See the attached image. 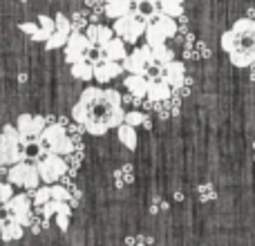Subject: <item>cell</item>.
Listing matches in <instances>:
<instances>
[{
    "label": "cell",
    "mask_w": 255,
    "mask_h": 246,
    "mask_svg": "<svg viewBox=\"0 0 255 246\" xmlns=\"http://www.w3.org/2000/svg\"><path fill=\"white\" fill-rule=\"evenodd\" d=\"M83 125H81V123H67V136H70L72 141H74V143H81V141H83Z\"/></svg>",
    "instance_id": "cell-36"
},
{
    "label": "cell",
    "mask_w": 255,
    "mask_h": 246,
    "mask_svg": "<svg viewBox=\"0 0 255 246\" xmlns=\"http://www.w3.org/2000/svg\"><path fill=\"white\" fill-rule=\"evenodd\" d=\"M172 92H175L177 97L181 99V101H184V99H188L190 94H193V79H190V76H186V81H184V83H181L179 88H175V90H172Z\"/></svg>",
    "instance_id": "cell-38"
},
{
    "label": "cell",
    "mask_w": 255,
    "mask_h": 246,
    "mask_svg": "<svg viewBox=\"0 0 255 246\" xmlns=\"http://www.w3.org/2000/svg\"><path fill=\"white\" fill-rule=\"evenodd\" d=\"M90 22H92V18H90V11H88V9H81V11H76L74 16H72V27H74V31L88 29Z\"/></svg>",
    "instance_id": "cell-31"
},
{
    "label": "cell",
    "mask_w": 255,
    "mask_h": 246,
    "mask_svg": "<svg viewBox=\"0 0 255 246\" xmlns=\"http://www.w3.org/2000/svg\"><path fill=\"white\" fill-rule=\"evenodd\" d=\"M52 199H58V202H67L70 204V193L63 184H52Z\"/></svg>",
    "instance_id": "cell-40"
},
{
    "label": "cell",
    "mask_w": 255,
    "mask_h": 246,
    "mask_svg": "<svg viewBox=\"0 0 255 246\" xmlns=\"http://www.w3.org/2000/svg\"><path fill=\"white\" fill-rule=\"evenodd\" d=\"M54 217H56V224H58V229H61L63 231V233H65V231L67 229H70V217H72V206H70V204H63V206H61V211H58L56 213V215H54Z\"/></svg>",
    "instance_id": "cell-30"
},
{
    "label": "cell",
    "mask_w": 255,
    "mask_h": 246,
    "mask_svg": "<svg viewBox=\"0 0 255 246\" xmlns=\"http://www.w3.org/2000/svg\"><path fill=\"white\" fill-rule=\"evenodd\" d=\"M251 150H253V159H255V141L251 143Z\"/></svg>",
    "instance_id": "cell-43"
},
{
    "label": "cell",
    "mask_w": 255,
    "mask_h": 246,
    "mask_svg": "<svg viewBox=\"0 0 255 246\" xmlns=\"http://www.w3.org/2000/svg\"><path fill=\"white\" fill-rule=\"evenodd\" d=\"M36 168H38L40 181L52 186V184H58L61 177L67 172V161H65V157H61V154L47 152L45 157H40L38 161H36Z\"/></svg>",
    "instance_id": "cell-8"
},
{
    "label": "cell",
    "mask_w": 255,
    "mask_h": 246,
    "mask_svg": "<svg viewBox=\"0 0 255 246\" xmlns=\"http://www.w3.org/2000/svg\"><path fill=\"white\" fill-rule=\"evenodd\" d=\"M13 197V186L9 181H0V208H4V204Z\"/></svg>",
    "instance_id": "cell-39"
},
{
    "label": "cell",
    "mask_w": 255,
    "mask_h": 246,
    "mask_svg": "<svg viewBox=\"0 0 255 246\" xmlns=\"http://www.w3.org/2000/svg\"><path fill=\"white\" fill-rule=\"evenodd\" d=\"M103 56L108 58V61H117V63H121L124 58L128 56V52H126V43L121 38H110L106 45H103Z\"/></svg>",
    "instance_id": "cell-19"
},
{
    "label": "cell",
    "mask_w": 255,
    "mask_h": 246,
    "mask_svg": "<svg viewBox=\"0 0 255 246\" xmlns=\"http://www.w3.org/2000/svg\"><path fill=\"white\" fill-rule=\"evenodd\" d=\"M92 49H94V45L90 43V38L83 31H72L65 43V61L70 63V65H74V63H79V61H85Z\"/></svg>",
    "instance_id": "cell-11"
},
{
    "label": "cell",
    "mask_w": 255,
    "mask_h": 246,
    "mask_svg": "<svg viewBox=\"0 0 255 246\" xmlns=\"http://www.w3.org/2000/svg\"><path fill=\"white\" fill-rule=\"evenodd\" d=\"M222 49L229 54L235 67H249L255 63V20L240 18L229 31L222 34Z\"/></svg>",
    "instance_id": "cell-2"
},
{
    "label": "cell",
    "mask_w": 255,
    "mask_h": 246,
    "mask_svg": "<svg viewBox=\"0 0 255 246\" xmlns=\"http://www.w3.org/2000/svg\"><path fill=\"white\" fill-rule=\"evenodd\" d=\"M29 193V197H31V204H34L36 208H40L43 204H47L49 199H52V186H38L36 190H27Z\"/></svg>",
    "instance_id": "cell-26"
},
{
    "label": "cell",
    "mask_w": 255,
    "mask_h": 246,
    "mask_svg": "<svg viewBox=\"0 0 255 246\" xmlns=\"http://www.w3.org/2000/svg\"><path fill=\"white\" fill-rule=\"evenodd\" d=\"M72 119L83 125V130L92 136L106 134L112 127H119L126 119L124 97L117 90L85 88L79 101L72 108Z\"/></svg>",
    "instance_id": "cell-1"
},
{
    "label": "cell",
    "mask_w": 255,
    "mask_h": 246,
    "mask_svg": "<svg viewBox=\"0 0 255 246\" xmlns=\"http://www.w3.org/2000/svg\"><path fill=\"white\" fill-rule=\"evenodd\" d=\"M159 76H161V79L166 81L172 90H175L186 81V67H184V63L181 61H172V63H168V65L159 67Z\"/></svg>",
    "instance_id": "cell-14"
},
{
    "label": "cell",
    "mask_w": 255,
    "mask_h": 246,
    "mask_svg": "<svg viewBox=\"0 0 255 246\" xmlns=\"http://www.w3.org/2000/svg\"><path fill=\"white\" fill-rule=\"evenodd\" d=\"M38 25H40V29H43V34H45V40H47L49 36L56 31V22H54L49 16H45V13H43V16H38Z\"/></svg>",
    "instance_id": "cell-35"
},
{
    "label": "cell",
    "mask_w": 255,
    "mask_h": 246,
    "mask_svg": "<svg viewBox=\"0 0 255 246\" xmlns=\"http://www.w3.org/2000/svg\"><path fill=\"white\" fill-rule=\"evenodd\" d=\"M197 195H199V202H213V199H217V188L211 181H204V184L197 186Z\"/></svg>",
    "instance_id": "cell-32"
},
{
    "label": "cell",
    "mask_w": 255,
    "mask_h": 246,
    "mask_svg": "<svg viewBox=\"0 0 255 246\" xmlns=\"http://www.w3.org/2000/svg\"><path fill=\"white\" fill-rule=\"evenodd\" d=\"M134 9V0H106V16L117 20Z\"/></svg>",
    "instance_id": "cell-18"
},
{
    "label": "cell",
    "mask_w": 255,
    "mask_h": 246,
    "mask_svg": "<svg viewBox=\"0 0 255 246\" xmlns=\"http://www.w3.org/2000/svg\"><path fill=\"white\" fill-rule=\"evenodd\" d=\"M7 172H9L7 166H0V181H2V177H7Z\"/></svg>",
    "instance_id": "cell-41"
},
{
    "label": "cell",
    "mask_w": 255,
    "mask_h": 246,
    "mask_svg": "<svg viewBox=\"0 0 255 246\" xmlns=\"http://www.w3.org/2000/svg\"><path fill=\"white\" fill-rule=\"evenodd\" d=\"M31 141H25L20 136L16 125H4L0 132V166H13V163L27 161V145Z\"/></svg>",
    "instance_id": "cell-3"
},
{
    "label": "cell",
    "mask_w": 255,
    "mask_h": 246,
    "mask_svg": "<svg viewBox=\"0 0 255 246\" xmlns=\"http://www.w3.org/2000/svg\"><path fill=\"white\" fill-rule=\"evenodd\" d=\"M85 36L90 38V43H92L94 47H103L110 38H115V29H112V27L101 25V22H90Z\"/></svg>",
    "instance_id": "cell-15"
},
{
    "label": "cell",
    "mask_w": 255,
    "mask_h": 246,
    "mask_svg": "<svg viewBox=\"0 0 255 246\" xmlns=\"http://www.w3.org/2000/svg\"><path fill=\"white\" fill-rule=\"evenodd\" d=\"M168 208H170V204H168L163 197H152L150 199V213H152V215H161V213H166Z\"/></svg>",
    "instance_id": "cell-37"
},
{
    "label": "cell",
    "mask_w": 255,
    "mask_h": 246,
    "mask_svg": "<svg viewBox=\"0 0 255 246\" xmlns=\"http://www.w3.org/2000/svg\"><path fill=\"white\" fill-rule=\"evenodd\" d=\"M148 83L150 81L145 74H128L124 81L126 90L130 94H134V97H145V94H148Z\"/></svg>",
    "instance_id": "cell-17"
},
{
    "label": "cell",
    "mask_w": 255,
    "mask_h": 246,
    "mask_svg": "<svg viewBox=\"0 0 255 246\" xmlns=\"http://www.w3.org/2000/svg\"><path fill=\"white\" fill-rule=\"evenodd\" d=\"M124 246H154V240L150 235H130L126 238Z\"/></svg>",
    "instance_id": "cell-34"
},
{
    "label": "cell",
    "mask_w": 255,
    "mask_h": 246,
    "mask_svg": "<svg viewBox=\"0 0 255 246\" xmlns=\"http://www.w3.org/2000/svg\"><path fill=\"white\" fill-rule=\"evenodd\" d=\"M83 157H85V148H83V141H81V143L74 145V150H72L70 154H65L67 168H72V170H79L81 163H83Z\"/></svg>",
    "instance_id": "cell-28"
},
{
    "label": "cell",
    "mask_w": 255,
    "mask_h": 246,
    "mask_svg": "<svg viewBox=\"0 0 255 246\" xmlns=\"http://www.w3.org/2000/svg\"><path fill=\"white\" fill-rule=\"evenodd\" d=\"M124 70H128L130 74H145L148 76V70L154 65V58H152V47L150 45H143V47H136L132 54L121 61Z\"/></svg>",
    "instance_id": "cell-10"
},
{
    "label": "cell",
    "mask_w": 255,
    "mask_h": 246,
    "mask_svg": "<svg viewBox=\"0 0 255 246\" xmlns=\"http://www.w3.org/2000/svg\"><path fill=\"white\" fill-rule=\"evenodd\" d=\"M22 229H25V226H20L18 222L4 220L2 233H0V240H2V242H13V240H20V238H22Z\"/></svg>",
    "instance_id": "cell-21"
},
{
    "label": "cell",
    "mask_w": 255,
    "mask_h": 246,
    "mask_svg": "<svg viewBox=\"0 0 255 246\" xmlns=\"http://www.w3.org/2000/svg\"><path fill=\"white\" fill-rule=\"evenodd\" d=\"M7 181L11 186H20V188H25V190H36L38 188V184H40L38 168H36L34 161L13 163V166H9Z\"/></svg>",
    "instance_id": "cell-7"
},
{
    "label": "cell",
    "mask_w": 255,
    "mask_h": 246,
    "mask_svg": "<svg viewBox=\"0 0 255 246\" xmlns=\"http://www.w3.org/2000/svg\"><path fill=\"white\" fill-rule=\"evenodd\" d=\"M177 34V20L166 13H154L148 16V27H145V38H148L150 47H159L166 45L168 38H175Z\"/></svg>",
    "instance_id": "cell-6"
},
{
    "label": "cell",
    "mask_w": 255,
    "mask_h": 246,
    "mask_svg": "<svg viewBox=\"0 0 255 246\" xmlns=\"http://www.w3.org/2000/svg\"><path fill=\"white\" fill-rule=\"evenodd\" d=\"M38 139L47 145L49 152L61 154V157L70 154L72 150H74V145H76L74 141L67 136V125H63L58 119L54 123H47V125H45V130H43V134H40Z\"/></svg>",
    "instance_id": "cell-5"
},
{
    "label": "cell",
    "mask_w": 255,
    "mask_h": 246,
    "mask_svg": "<svg viewBox=\"0 0 255 246\" xmlns=\"http://www.w3.org/2000/svg\"><path fill=\"white\" fill-rule=\"evenodd\" d=\"M134 181V168L132 163H124L115 170V186L117 188H124V186H130Z\"/></svg>",
    "instance_id": "cell-20"
},
{
    "label": "cell",
    "mask_w": 255,
    "mask_h": 246,
    "mask_svg": "<svg viewBox=\"0 0 255 246\" xmlns=\"http://www.w3.org/2000/svg\"><path fill=\"white\" fill-rule=\"evenodd\" d=\"M72 76H74V79H79V81L94 79V65L88 61V58H85V61L74 63V65H72Z\"/></svg>",
    "instance_id": "cell-24"
},
{
    "label": "cell",
    "mask_w": 255,
    "mask_h": 246,
    "mask_svg": "<svg viewBox=\"0 0 255 246\" xmlns=\"http://www.w3.org/2000/svg\"><path fill=\"white\" fill-rule=\"evenodd\" d=\"M47 220H49V217H45L43 213H40V215H34V217H31V222H29V226H27V229H29L34 235H38V233H43V231L47 229Z\"/></svg>",
    "instance_id": "cell-33"
},
{
    "label": "cell",
    "mask_w": 255,
    "mask_h": 246,
    "mask_svg": "<svg viewBox=\"0 0 255 246\" xmlns=\"http://www.w3.org/2000/svg\"><path fill=\"white\" fill-rule=\"evenodd\" d=\"M124 72V65L121 63H117V61H103L101 65H97L94 67V79L99 81V83H108V81H112V79H117V76Z\"/></svg>",
    "instance_id": "cell-16"
},
{
    "label": "cell",
    "mask_w": 255,
    "mask_h": 246,
    "mask_svg": "<svg viewBox=\"0 0 255 246\" xmlns=\"http://www.w3.org/2000/svg\"><path fill=\"white\" fill-rule=\"evenodd\" d=\"M45 125H47V119L43 115H20L16 121V127L20 132V136L25 141H34L43 134Z\"/></svg>",
    "instance_id": "cell-12"
},
{
    "label": "cell",
    "mask_w": 255,
    "mask_h": 246,
    "mask_svg": "<svg viewBox=\"0 0 255 246\" xmlns=\"http://www.w3.org/2000/svg\"><path fill=\"white\" fill-rule=\"evenodd\" d=\"M117 136H119V141L126 145L128 150H134L136 148V130L132 125L121 123V125L117 127Z\"/></svg>",
    "instance_id": "cell-22"
},
{
    "label": "cell",
    "mask_w": 255,
    "mask_h": 246,
    "mask_svg": "<svg viewBox=\"0 0 255 246\" xmlns=\"http://www.w3.org/2000/svg\"><path fill=\"white\" fill-rule=\"evenodd\" d=\"M124 123H128V125H132V127L143 125L145 130H150V127H152V121H150V117L145 115V112H141V110H130V112H126Z\"/></svg>",
    "instance_id": "cell-23"
},
{
    "label": "cell",
    "mask_w": 255,
    "mask_h": 246,
    "mask_svg": "<svg viewBox=\"0 0 255 246\" xmlns=\"http://www.w3.org/2000/svg\"><path fill=\"white\" fill-rule=\"evenodd\" d=\"M2 224H4V220H0V233H2Z\"/></svg>",
    "instance_id": "cell-44"
},
{
    "label": "cell",
    "mask_w": 255,
    "mask_h": 246,
    "mask_svg": "<svg viewBox=\"0 0 255 246\" xmlns=\"http://www.w3.org/2000/svg\"><path fill=\"white\" fill-rule=\"evenodd\" d=\"M175 199H177V202H184V193H181V190H177V193H175Z\"/></svg>",
    "instance_id": "cell-42"
},
{
    "label": "cell",
    "mask_w": 255,
    "mask_h": 246,
    "mask_svg": "<svg viewBox=\"0 0 255 246\" xmlns=\"http://www.w3.org/2000/svg\"><path fill=\"white\" fill-rule=\"evenodd\" d=\"M31 197L29 193H20V195H13L11 199H9L7 204H4V211H7V220H13L18 222L20 226H29L31 217H34V213H31Z\"/></svg>",
    "instance_id": "cell-9"
},
{
    "label": "cell",
    "mask_w": 255,
    "mask_h": 246,
    "mask_svg": "<svg viewBox=\"0 0 255 246\" xmlns=\"http://www.w3.org/2000/svg\"><path fill=\"white\" fill-rule=\"evenodd\" d=\"M184 58L186 61H204L211 58V47L204 40L195 38V34H188L184 40Z\"/></svg>",
    "instance_id": "cell-13"
},
{
    "label": "cell",
    "mask_w": 255,
    "mask_h": 246,
    "mask_svg": "<svg viewBox=\"0 0 255 246\" xmlns=\"http://www.w3.org/2000/svg\"><path fill=\"white\" fill-rule=\"evenodd\" d=\"M159 11L170 18H179L184 13V0H159Z\"/></svg>",
    "instance_id": "cell-25"
},
{
    "label": "cell",
    "mask_w": 255,
    "mask_h": 246,
    "mask_svg": "<svg viewBox=\"0 0 255 246\" xmlns=\"http://www.w3.org/2000/svg\"><path fill=\"white\" fill-rule=\"evenodd\" d=\"M67 38H70V34H65V31H54L52 36H49L47 40H45V49H61V47H65V43H67Z\"/></svg>",
    "instance_id": "cell-29"
},
{
    "label": "cell",
    "mask_w": 255,
    "mask_h": 246,
    "mask_svg": "<svg viewBox=\"0 0 255 246\" xmlns=\"http://www.w3.org/2000/svg\"><path fill=\"white\" fill-rule=\"evenodd\" d=\"M145 27H148V13L141 11L139 7H134L130 13L117 18L115 20V34L119 36L124 43L134 45L136 40L141 38V34H145Z\"/></svg>",
    "instance_id": "cell-4"
},
{
    "label": "cell",
    "mask_w": 255,
    "mask_h": 246,
    "mask_svg": "<svg viewBox=\"0 0 255 246\" xmlns=\"http://www.w3.org/2000/svg\"><path fill=\"white\" fill-rule=\"evenodd\" d=\"M152 58H154V67H163L175 61V52L168 49L166 45H159V47H152Z\"/></svg>",
    "instance_id": "cell-27"
}]
</instances>
